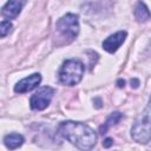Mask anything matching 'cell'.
Wrapping results in <instances>:
<instances>
[{"label":"cell","mask_w":151,"mask_h":151,"mask_svg":"<svg viewBox=\"0 0 151 151\" xmlns=\"http://www.w3.org/2000/svg\"><path fill=\"white\" fill-rule=\"evenodd\" d=\"M133 13H134V18L139 22H145V21H147L150 19V12H149L147 7L145 6V4L142 2V1L137 2Z\"/></svg>","instance_id":"30bf717a"},{"label":"cell","mask_w":151,"mask_h":151,"mask_svg":"<svg viewBox=\"0 0 151 151\" xmlns=\"http://www.w3.org/2000/svg\"><path fill=\"white\" fill-rule=\"evenodd\" d=\"M118 84H119L118 86H119V87H122V86H124V84H125V81H124V80H119V81H118Z\"/></svg>","instance_id":"5bb4252c"},{"label":"cell","mask_w":151,"mask_h":151,"mask_svg":"<svg viewBox=\"0 0 151 151\" xmlns=\"http://www.w3.org/2000/svg\"><path fill=\"white\" fill-rule=\"evenodd\" d=\"M113 144V140L111 139V138H106L105 140H104V143H103V145L105 146V147H109V146H111Z\"/></svg>","instance_id":"4fadbf2b"},{"label":"cell","mask_w":151,"mask_h":151,"mask_svg":"<svg viewBox=\"0 0 151 151\" xmlns=\"http://www.w3.org/2000/svg\"><path fill=\"white\" fill-rule=\"evenodd\" d=\"M12 29V24L8 20H4L0 22V38L6 37Z\"/></svg>","instance_id":"7c38bea8"},{"label":"cell","mask_w":151,"mask_h":151,"mask_svg":"<svg viewBox=\"0 0 151 151\" xmlns=\"http://www.w3.org/2000/svg\"><path fill=\"white\" fill-rule=\"evenodd\" d=\"M53 93H54V90L52 87H50V86H44L40 90H38L31 97V100H29L31 109L32 110H37V111L45 110L50 105L51 99L53 97Z\"/></svg>","instance_id":"5b68a950"},{"label":"cell","mask_w":151,"mask_h":151,"mask_svg":"<svg viewBox=\"0 0 151 151\" xmlns=\"http://www.w3.org/2000/svg\"><path fill=\"white\" fill-rule=\"evenodd\" d=\"M131 137L140 144H147L151 138L150 132V105L147 104L145 110L138 116L134 124L131 127Z\"/></svg>","instance_id":"3957f363"},{"label":"cell","mask_w":151,"mask_h":151,"mask_svg":"<svg viewBox=\"0 0 151 151\" xmlns=\"http://www.w3.org/2000/svg\"><path fill=\"white\" fill-rule=\"evenodd\" d=\"M25 4H26V0H8L6 2V5L2 7L1 13L6 18L15 19L20 14Z\"/></svg>","instance_id":"ba28073f"},{"label":"cell","mask_w":151,"mask_h":151,"mask_svg":"<svg viewBox=\"0 0 151 151\" xmlns=\"http://www.w3.org/2000/svg\"><path fill=\"white\" fill-rule=\"evenodd\" d=\"M122 118H123V113H120V112H113V113H111L107 117V119L104 123V125L100 126V133H105L112 125H116Z\"/></svg>","instance_id":"8fae6325"},{"label":"cell","mask_w":151,"mask_h":151,"mask_svg":"<svg viewBox=\"0 0 151 151\" xmlns=\"http://www.w3.org/2000/svg\"><path fill=\"white\" fill-rule=\"evenodd\" d=\"M4 143H5L7 149L14 150V149H18L19 146L22 145L24 137L21 134H19V133H9L4 138Z\"/></svg>","instance_id":"9c48e42d"},{"label":"cell","mask_w":151,"mask_h":151,"mask_svg":"<svg viewBox=\"0 0 151 151\" xmlns=\"http://www.w3.org/2000/svg\"><path fill=\"white\" fill-rule=\"evenodd\" d=\"M40 81H41V76L39 73H33L21 79L20 81H18L17 85L14 86V91L17 93H25V92L32 91L40 84Z\"/></svg>","instance_id":"8992f818"},{"label":"cell","mask_w":151,"mask_h":151,"mask_svg":"<svg viewBox=\"0 0 151 151\" xmlns=\"http://www.w3.org/2000/svg\"><path fill=\"white\" fill-rule=\"evenodd\" d=\"M55 28H57V32L59 33L60 38H63L65 42L72 41L79 33L78 17L72 13L65 14L57 21Z\"/></svg>","instance_id":"277c9868"},{"label":"cell","mask_w":151,"mask_h":151,"mask_svg":"<svg viewBox=\"0 0 151 151\" xmlns=\"http://www.w3.org/2000/svg\"><path fill=\"white\" fill-rule=\"evenodd\" d=\"M125 38H126V32L119 31V32L110 35L109 38H106L103 41V48L105 51H107L109 53H114L122 46V44L125 41Z\"/></svg>","instance_id":"52a82bcc"},{"label":"cell","mask_w":151,"mask_h":151,"mask_svg":"<svg viewBox=\"0 0 151 151\" xmlns=\"http://www.w3.org/2000/svg\"><path fill=\"white\" fill-rule=\"evenodd\" d=\"M84 74V65L81 61L77 59H68L66 60L59 72V80L61 84L67 86L77 85Z\"/></svg>","instance_id":"7a4b0ae2"},{"label":"cell","mask_w":151,"mask_h":151,"mask_svg":"<svg viewBox=\"0 0 151 151\" xmlns=\"http://www.w3.org/2000/svg\"><path fill=\"white\" fill-rule=\"evenodd\" d=\"M58 133L80 150H90L97 142V133L94 130L80 122L67 120L60 123Z\"/></svg>","instance_id":"6da1fadb"}]
</instances>
